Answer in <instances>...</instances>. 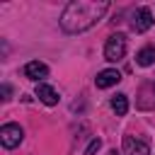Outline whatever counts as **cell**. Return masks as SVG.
I'll return each mask as SVG.
<instances>
[{
    "label": "cell",
    "mask_w": 155,
    "mask_h": 155,
    "mask_svg": "<svg viewBox=\"0 0 155 155\" xmlns=\"http://www.w3.org/2000/svg\"><path fill=\"white\" fill-rule=\"evenodd\" d=\"M111 109L116 111V116H124V114L128 111V97H126V94H116V97H111Z\"/></svg>",
    "instance_id": "obj_9"
},
{
    "label": "cell",
    "mask_w": 155,
    "mask_h": 155,
    "mask_svg": "<svg viewBox=\"0 0 155 155\" xmlns=\"http://www.w3.org/2000/svg\"><path fill=\"white\" fill-rule=\"evenodd\" d=\"M99 148H102V140H99V138H94V140H92V143L87 145V150H85V155H92V153H97Z\"/></svg>",
    "instance_id": "obj_11"
},
{
    "label": "cell",
    "mask_w": 155,
    "mask_h": 155,
    "mask_svg": "<svg viewBox=\"0 0 155 155\" xmlns=\"http://www.w3.org/2000/svg\"><path fill=\"white\" fill-rule=\"evenodd\" d=\"M0 140L5 148H17L22 143V126L19 124H5L0 128Z\"/></svg>",
    "instance_id": "obj_3"
},
{
    "label": "cell",
    "mask_w": 155,
    "mask_h": 155,
    "mask_svg": "<svg viewBox=\"0 0 155 155\" xmlns=\"http://www.w3.org/2000/svg\"><path fill=\"white\" fill-rule=\"evenodd\" d=\"M150 148L143 143V140H133V138H126V155H148Z\"/></svg>",
    "instance_id": "obj_8"
},
{
    "label": "cell",
    "mask_w": 155,
    "mask_h": 155,
    "mask_svg": "<svg viewBox=\"0 0 155 155\" xmlns=\"http://www.w3.org/2000/svg\"><path fill=\"white\" fill-rule=\"evenodd\" d=\"M150 27H153V12H150L148 7H138V10L133 12V31L143 34V31H148Z\"/></svg>",
    "instance_id": "obj_4"
},
{
    "label": "cell",
    "mask_w": 155,
    "mask_h": 155,
    "mask_svg": "<svg viewBox=\"0 0 155 155\" xmlns=\"http://www.w3.org/2000/svg\"><path fill=\"white\" fill-rule=\"evenodd\" d=\"M124 56H126V36L124 34H111L107 39V44H104V58L111 61V63H116Z\"/></svg>",
    "instance_id": "obj_2"
},
{
    "label": "cell",
    "mask_w": 155,
    "mask_h": 155,
    "mask_svg": "<svg viewBox=\"0 0 155 155\" xmlns=\"http://www.w3.org/2000/svg\"><path fill=\"white\" fill-rule=\"evenodd\" d=\"M153 61H155V46H145V48H140L138 56H136V63H138V65H150Z\"/></svg>",
    "instance_id": "obj_10"
},
{
    "label": "cell",
    "mask_w": 155,
    "mask_h": 155,
    "mask_svg": "<svg viewBox=\"0 0 155 155\" xmlns=\"http://www.w3.org/2000/svg\"><path fill=\"white\" fill-rule=\"evenodd\" d=\"M24 75H27L29 80H41V78L48 75V65L41 63V61H29V63L24 65Z\"/></svg>",
    "instance_id": "obj_6"
},
{
    "label": "cell",
    "mask_w": 155,
    "mask_h": 155,
    "mask_svg": "<svg viewBox=\"0 0 155 155\" xmlns=\"http://www.w3.org/2000/svg\"><path fill=\"white\" fill-rule=\"evenodd\" d=\"M36 97H39L44 104H48V107L58 104V92H56L51 85H44V82H39V85H36Z\"/></svg>",
    "instance_id": "obj_7"
},
{
    "label": "cell",
    "mask_w": 155,
    "mask_h": 155,
    "mask_svg": "<svg viewBox=\"0 0 155 155\" xmlns=\"http://www.w3.org/2000/svg\"><path fill=\"white\" fill-rule=\"evenodd\" d=\"M107 10H109L107 0H75L63 10L61 27L68 34H80V31L90 29L92 24H97V19H102V15Z\"/></svg>",
    "instance_id": "obj_1"
},
{
    "label": "cell",
    "mask_w": 155,
    "mask_h": 155,
    "mask_svg": "<svg viewBox=\"0 0 155 155\" xmlns=\"http://www.w3.org/2000/svg\"><path fill=\"white\" fill-rule=\"evenodd\" d=\"M119 80H121V73H119L116 68H107V70H102V73L94 78V85H97L99 90H107V87L116 85Z\"/></svg>",
    "instance_id": "obj_5"
}]
</instances>
